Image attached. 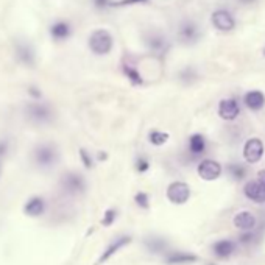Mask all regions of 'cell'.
Returning <instances> with one entry per match:
<instances>
[{"mask_svg": "<svg viewBox=\"0 0 265 265\" xmlns=\"http://www.w3.org/2000/svg\"><path fill=\"white\" fill-rule=\"evenodd\" d=\"M233 223L237 229H240V231H243V233L253 231V229L257 228V219L250 210L237 212V214L234 216V219H233Z\"/></svg>", "mask_w": 265, "mask_h": 265, "instance_id": "cell-13", "label": "cell"}, {"mask_svg": "<svg viewBox=\"0 0 265 265\" xmlns=\"http://www.w3.org/2000/svg\"><path fill=\"white\" fill-rule=\"evenodd\" d=\"M169 133H164V131H157V130H153L150 131L148 134V140H150V144L151 145H156V147H161L164 145L167 140H169Z\"/></svg>", "mask_w": 265, "mask_h": 265, "instance_id": "cell-26", "label": "cell"}, {"mask_svg": "<svg viewBox=\"0 0 265 265\" xmlns=\"http://www.w3.org/2000/svg\"><path fill=\"white\" fill-rule=\"evenodd\" d=\"M80 157H81V161H83L86 169H92L94 161H92V156L89 154V151L84 150V148H80Z\"/></svg>", "mask_w": 265, "mask_h": 265, "instance_id": "cell-31", "label": "cell"}, {"mask_svg": "<svg viewBox=\"0 0 265 265\" xmlns=\"http://www.w3.org/2000/svg\"><path fill=\"white\" fill-rule=\"evenodd\" d=\"M262 228H256L253 231H246V233H242L239 236V243L242 245H256L257 242H260V237H262Z\"/></svg>", "mask_w": 265, "mask_h": 265, "instance_id": "cell-24", "label": "cell"}, {"mask_svg": "<svg viewBox=\"0 0 265 265\" xmlns=\"http://www.w3.org/2000/svg\"><path fill=\"white\" fill-rule=\"evenodd\" d=\"M243 195L257 204H262L265 203V186L259 180H251L243 186Z\"/></svg>", "mask_w": 265, "mask_h": 265, "instance_id": "cell-12", "label": "cell"}, {"mask_svg": "<svg viewBox=\"0 0 265 265\" xmlns=\"http://www.w3.org/2000/svg\"><path fill=\"white\" fill-rule=\"evenodd\" d=\"M237 2H240V4H245V5H250V4H254L256 0H237Z\"/></svg>", "mask_w": 265, "mask_h": 265, "instance_id": "cell-37", "label": "cell"}, {"mask_svg": "<svg viewBox=\"0 0 265 265\" xmlns=\"http://www.w3.org/2000/svg\"><path fill=\"white\" fill-rule=\"evenodd\" d=\"M27 114L34 123H48L53 119V111L45 103L33 101L27 106Z\"/></svg>", "mask_w": 265, "mask_h": 265, "instance_id": "cell-7", "label": "cell"}, {"mask_svg": "<svg viewBox=\"0 0 265 265\" xmlns=\"http://www.w3.org/2000/svg\"><path fill=\"white\" fill-rule=\"evenodd\" d=\"M263 57H265V48H263Z\"/></svg>", "mask_w": 265, "mask_h": 265, "instance_id": "cell-39", "label": "cell"}, {"mask_svg": "<svg viewBox=\"0 0 265 265\" xmlns=\"http://www.w3.org/2000/svg\"><path fill=\"white\" fill-rule=\"evenodd\" d=\"M210 21H212V25H214L217 30L220 31H233L234 27H236V19H234V16L226 11V10H217L212 13L210 16Z\"/></svg>", "mask_w": 265, "mask_h": 265, "instance_id": "cell-10", "label": "cell"}, {"mask_svg": "<svg viewBox=\"0 0 265 265\" xmlns=\"http://www.w3.org/2000/svg\"><path fill=\"white\" fill-rule=\"evenodd\" d=\"M226 172L234 181H242V180H245V176H246V167L243 164H237V163L228 164Z\"/></svg>", "mask_w": 265, "mask_h": 265, "instance_id": "cell-25", "label": "cell"}, {"mask_svg": "<svg viewBox=\"0 0 265 265\" xmlns=\"http://www.w3.org/2000/svg\"><path fill=\"white\" fill-rule=\"evenodd\" d=\"M98 159L100 161H106V159H108V154H106L104 151H101V153H98Z\"/></svg>", "mask_w": 265, "mask_h": 265, "instance_id": "cell-36", "label": "cell"}, {"mask_svg": "<svg viewBox=\"0 0 265 265\" xmlns=\"http://www.w3.org/2000/svg\"><path fill=\"white\" fill-rule=\"evenodd\" d=\"M116 219H117V209L110 207V209H106V210H104L103 219H101V225L108 228V226H111V225L116 222Z\"/></svg>", "mask_w": 265, "mask_h": 265, "instance_id": "cell-28", "label": "cell"}, {"mask_svg": "<svg viewBox=\"0 0 265 265\" xmlns=\"http://www.w3.org/2000/svg\"><path fill=\"white\" fill-rule=\"evenodd\" d=\"M189 153L193 157H198L206 153V139L200 133H193L189 137Z\"/></svg>", "mask_w": 265, "mask_h": 265, "instance_id": "cell-21", "label": "cell"}, {"mask_svg": "<svg viewBox=\"0 0 265 265\" xmlns=\"http://www.w3.org/2000/svg\"><path fill=\"white\" fill-rule=\"evenodd\" d=\"M72 34V27L66 21H57L50 27V36L55 41H66Z\"/></svg>", "mask_w": 265, "mask_h": 265, "instance_id": "cell-19", "label": "cell"}, {"mask_svg": "<svg viewBox=\"0 0 265 265\" xmlns=\"http://www.w3.org/2000/svg\"><path fill=\"white\" fill-rule=\"evenodd\" d=\"M131 236H128V234H123V236H119V237H116L108 246L104 248V251L100 254V257L97 259V263L95 265H103L104 262H108L114 254H117L123 246H127V245H130L131 243Z\"/></svg>", "mask_w": 265, "mask_h": 265, "instance_id": "cell-9", "label": "cell"}, {"mask_svg": "<svg viewBox=\"0 0 265 265\" xmlns=\"http://www.w3.org/2000/svg\"><path fill=\"white\" fill-rule=\"evenodd\" d=\"M145 250L151 254H167L169 253V242L161 236H148L144 239Z\"/></svg>", "mask_w": 265, "mask_h": 265, "instance_id": "cell-15", "label": "cell"}, {"mask_svg": "<svg viewBox=\"0 0 265 265\" xmlns=\"http://www.w3.org/2000/svg\"><path fill=\"white\" fill-rule=\"evenodd\" d=\"M16 55L21 60V63H24L25 66H31L34 63V53L31 50V47L28 44H19L16 47Z\"/></svg>", "mask_w": 265, "mask_h": 265, "instance_id": "cell-23", "label": "cell"}, {"mask_svg": "<svg viewBox=\"0 0 265 265\" xmlns=\"http://www.w3.org/2000/svg\"><path fill=\"white\" fill-rule=\"evenodd\" d=\"M0 176H2V163H0Z\"/></svg>", "mask_w": 265, "mask_h": 265, "instance_id": "cell-38", "label": "cell"}, {"mask_svg": "<svg viewBox=\"0 0 265 265\" xmlns=\"http://www.w3.org/2000/svg\"><path fill=\"white\" fill-rule=\"evenodd\" d=\"M87 184H86V180L81 173H77V172H67L63 175L61 178V189L69 193V195H81L84 193Z\"/></svg>", "mask_w": 265, "mask_h": 265, "instance_id": "cell-3", "label": "cell"}, {"mask_svg": "<svg viewBox=\"0 0 265 265\" xmlns=\"http://www.w3.org/2000/svg\"><path fill=\"white\" fill-rule=\"evenodd\" d=\"M220 119L226 122H233L240 116V106L236 98H223L219 103V110H217Z\"/></svg>", "mask_w": 265, "mask_h": 265, "instance_id": "cell-11", "label": "cell"}, {"mask_svg": "<svg viewBox=\"0 0 265 265\" xmlns=\"http://www.w3.org/2000/svg\"><path fill=\"white\" fill-rule=\"evenodd\" d=\"M197 78H198V74H197V70L193 69V67H186V69H183L181 72H180V80L184 84H192Z\"/></svg>", "mask_w": 265, "mask_h": 265, "instance_id": "cell-27", "label": "cell"}, {"mask_svg": "<svg viewBox=\"0 0 265 265\" xmlns=\"http://www.w3.org/2000/svg\"><path fill=\"white\" fill-rule=\"evenodd\" d=\"M134 167H136V172H139V173L148 172V170H150V161H148V157H147V156H139V157L136 159Z\"/></svg>", "mask_w": 265, "mask_h": 265, "instance_id": "cell-30", "label": "cell"}, {"mask_svg": "<svg viewBox=\"0 0 265 265\" xmlns=\"http://www.w3.org/2000/svg\"><path fill=\"white\" fill-rule=\"evenodd\" d=\"M145 44L153 53H156V55H166L170 47L169 41L163 36V34H157V33H151L148 36H145Z\"/></svg>", "mask_w": 265, "mask_h": 265, "instance_id": "cell-16", "label": "cell"}, {"mask_svg": "<svg viewBox=\"0 0 265 265\" xmlns=\"http://www.w3.org/2000/svg\"><path fill=\"white\" fill-rule=\"evenodd\" d=\"M242 153H243V159L248 164H257L263 157V153H265L263 142L259 137H251L245 142Z\"/></svg>", "mask_w": 265, "mask_h": 265, "instance_id": "cell-6", "label": "cell"}, {"mask_svg": "<svg viewBox=\"0 0 265 265\" xmlns=\"http://www.w3.org/2000/svg\"><path fill=\"white\" fill-rule=\"evenodd\" d=\"M94 2V5L98 8V10H104L106 7H111V0H92Z\"/></svg>", "mask_w": 265, "mask_h": 265, "instance_id": "cell-33", "label": "cell"}, {"mask_svg": "<svg viewBox=\"0 0 265 265\" xmlns=\"http://www.w3.org/2000/svg\"><path fill=\"white\" fill-rule=\"evenodd\" d=\"M212 251L214 254L220 259H226L229 256H233L234 251H236V242L229 240V239H222V240H217L214 245H212Z\"/></svg>", "mask_w": 265, "mask_h": 265, "instance_id": "cell-18", "label": "cell"}, {"mask_svg": "<svg viewBox=\"0 0 265 265\" xmlns=\"http://www.w3.org/2000/svg\"><path fill=\"white\" fill-rule=\"evenodd\" d=\"M223 167L216 159H201L197 166V173L204 181H216L222 176Z\"/></svg>", "mask_w": 265, "mask_h": 265, "instance_id": "cell-5", "label": "cell"}, {"mask_svg": "<svg viewBox=\"0 0 265 265\" xmlns=\"http://www.w3.org/2000/svg\"><path fill=\"white\" fill-rule=\"evenodd\" d=\"M178 39H180V42H183L186 45L195 44L200 39V30H198L197 24L190 19H184L178 27Z\"/></svg>", "mask_w": 265, "mask_h": 265, "instance_id": "cell-8", "label": "cell"}, {"mask_svg": "<svg viewBox=\"0 0 265 265\" xmlns=\"http://www.w3.org/2000/svg\"><path fill=\"white\" fill-rule=\"evenodd\" d=\"M166 195L173 204H186L190 198V186L184 181H173L167 186Z\"/></svg>", "mask_w": 265, "mask_h": 265, "instance_id": "cell-4", "label": "cell"}, {"mask_svg": "<svg viewBox=\"0 0 265 265\" xmlns=\"http://www.w3.org/2000/svg\"><path fill=\"white\" fill-rule=\"evenodd\" d=\"M122 72H123V75H125V77L130 80V83H131L133 86H140V84H144V78H142V75H140L139 70H137L136 67H133L131 64L123 63V64H122Z\"/></svg>", "mask_w": 265, "mask_h": 265, "instance_id": "cell-22", "label": "cell"}, {"mask_svg": "<svg viewBox=\"0 0 265 265\" xmlns=\"http://www.w3.org/2000/svg\"><path fill=\"white\" fill-rule=\"evenodd\" d=\"M243 103L251 111H260L265 106V95L260 91H250L243 97Z\"/></svg>", "mask_w": 265, "mask_h": 265, "instance_id": "cell-20", "label": "cell"}, {"mask_svg": "<svg viewBox=\"0 0 265 265\" xmlns=\"http://www.w3.org/2000/svg\"><path fill=\"white\" fill-rule=\"evenodd\" d=\"M33 161L39 169H51L60 161V151L53 144H39L33 150Z\"/></svg>", "mask_w": 265, "mask_h": 265, "instance_id": "cell-1", "label": "cell"}, {"mask_svg": "<svg viewBox=\"0 0 265 265\" xmlns=\"http://www.w3.org/2000/svg\"><path fill=\"white\" fill-rule=\"evenodd\" d=\"M5 153H7V142H4V140H0V157H2Z\"/></svg>", "mask_w": 265, "mask_h": 265, "instance_id": "cell-35", "label": "cell"}, {"mask_svg": "<svg viewBox=\"0 0 265 265\" xmlns=\"http://www.w3.org/2000/svg\"><path fill=\"white\" fill-rule=\"evenodd\" d=\"M257 180L265 186V170H259L257 172Z\"/></svg>", "mask_w": 265, "mask_h": 265, "instance_id": "cell-34", "label": "cell"}, {"mask_svg": "<svg viewBox=\"0 0 265 265\" xmlns=\"http://www.w3.org/2000/svg\"><path fill=\"white\" fill-rule=\"evenodd\" d=\"M164 260L167 265H192L198 262V256L187 251H169Z\"/></svg>", "mask_w": 265, "mask_h": 265, "instance_id": "cell-14", "label": "cell"}, {"mask_svg": "<svg viewBox=\"0 0 265 265\" xmlns=\"http://www.w3.org/2000/svg\"><path fill=\"white\" fill-rule=\"evenodd\" d=\"M150 0H119V2H113L111 7H125V5H137V4H148Z\"/></svg>", "mask_w": 265, "mask_h": 265, "instance_id": "cell-32", "label": "cell"}, {"mask_svg": "<svg viewBox=\"0 0 265 265\" xmlns=\"http://www.w3.org/2000/svg\"><path fill=\"white\" fill-rule=\"evenodd\" d=\"M45 209H47V203L42 197H31L24 206L25 216L33 217V219H38V217L44 216Z\"/></svg>", "mask_w": 265, "mask_h": 265, "instance_id": "cell-17", "label": "cell"}, {"mask_svg": "<svg viewBox=\"0 0 265 265\" xmlns=\"http://www.w3.org/2000/svg\"><path fill=\"white\" fill-rule=\"evenodd\" d=\"M87 44H89L92 53H95L98 57H104L113 50L114 39L108 30H95L89 36V42Z\"/></svg>", "mask_w": 265, "mask_h": 265, "instance_id": "cell-2", "label": "cell"}, {"mask_svg": "<svg viewBox=\"0 0 265 265\" xmlns=\"http://www.w3.org/2000/svg\"><path fill=\"white\" fill-rule=\"evenodd\" d=\"M134 201L140 209H148L150 207V197L147 192H137L134 195Z\"/></svg>", "mask_w": 265, "mask_h": 265, "instance_id": "cell-29", "label": "cell"}]
</instances>
